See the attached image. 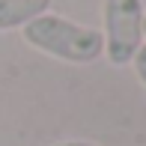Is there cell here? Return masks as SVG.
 <instances>
[{
    "instance_id": "obj_6",
    "label": "cell",
    "mask_w": 146,
    "mask_h": 146,
    "mask_svg": "<svg viewBox=\"0 0 146 146\" xmlns=\"http://www.w3.org/2000/svg\"><path fill=\"white\" fill-rule=\"evenodd\" d=\"M143 36H146V12H143Z\"/></svg>"
},
{
    "instance_id": "obj_3",
    "label": "cell",
    "mask_w": 146,
    "mask_h": 146,
    "mask_svg": "<svg viewBox=\"0 0 146 146\" xmlns=\"http://www.w3.org/2000/svg\"><path fill=\"white\" fill-rule=\"evenodd\" d=\"M51 0H0V33L30 24L33 18L45 15Z\"/></svg>"
},
{
    "instance_id": "obj_4",
    "label": "cell",
    "mask_w": 146,
    "mask_h": 146,
    "mask_svg": "<svg viewBox=\"0 0 146 146\" xmlns=\"http://www.w3.org/2000/svg\"><path fill=\"white\" fill-rule=\"evenodd\" d=\"M131 66H134V72H137V81H140L143 90H146V45H140V48H137V54H134V60H131Z\"/></svg>"
},
{
    "instance_id": "obj_2",
    "label": "cell",
    "mask_w": 146,
    "mask_h": 146,
    "mask_svg": "<svg viewBox=\"0 0 146 146\" xmlns=\"http://www.w3.org/2000/svg\"><path fill=\"white\" fill-rule=\"evenodd\" d=\"M104 57L110 66H128L143 45V3L140 0H104Z\"/></svg>"
},
{
    "instance_id": "obj_1",
    "label": "cell",
    "mask_w": 146,
    "mask_h": 146,
    "mask_svg": "<svg viewBox=\"0 0 146 146\" xmlns=\"http://www.w3.org/2000/svg\"><path fill=\"white\" fill-rule=\"evenodd\" d=\"M21 39L39 54H48L63 63H75V66H87L96 63L104 54V39L98 30L81 27V24L69 21L60 15H39L30 24L21 27Z\"/></svg>"
},
{
    "instance_id": "obj_5",
    "label": "cell",
    "mask_w": 146,
    "mask_h": 146,
    "mask_svg": "<svg viewBox=\"0 0 146 146\" xmlns=\"http://www.w3.org/2000/svg\"><path fill=\"white\" fill-rule=\"evenodd\" d=\"M54 146H96V143H87V140H66V143H54Z\"/></svg>"
}]
</instances>
